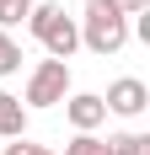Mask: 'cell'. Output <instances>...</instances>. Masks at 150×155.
Returning <instances> with one entry per match:
<instances>
[{
    "mask_svg": "<svg viewBox=\"0 0 150 155\" xmlns=\"http://www.w3.org/2000/svg\"><path fill=\"white\" fill-rule=\"evenodd\" d=\"M27 5H38V0H27Z\"/></svg>",
    "mask_w": 150,
    "mask_h": 155,
    "instance_id": "cell-15",
    "label": "cell"
},
{
    "mask_svg": "<svg viewBox=\"0 0 150 155\" xmlns=\"http://www.w3.org/2000/svg\"><path fill=\"white\" fill-rule=\"evenodd\" d=\"M80 48H91L97 59H113L123 43H129V16L113 5V0H86V16H80Z\"/></svg>",
    "mask_w": 150,
    "mask_h": 155,
    "instance_id": "cell-1",
    "label": "cell"
},
{
    "mask_svg": "<svg viewBox=\"0 0 150 155\" xmlns=\"http://www.w3.org/2000/svg\"><path fill=\"white\" fill-rule=\"evenodd\" d=\"M27 11H32L27 0H0V32H5V27H22V21H27Z\"/></svg>",
    "mask_w": 150,
    "mask_h": 155,
    "instance_id": "cell-10",
    "label": "cell"
},
{
    "mask_svg": "<svg viewBox=\"0 0 150 155\" xmlns=\"http://www.w3.org/2000/svg\"><path fill=\"white\" fill-rule=\"evenodd\" d=\"M5 155H32V139H27V134H22V139H11V144H5Z\"/></svg>",
    "mask_w": 150,
    "mask_h": 155,
    "instance_id": "cell-13",
    "label": "cell"
},
{
    "mask_svg": "<svg viewBox=\"0 0 150 155\" xmlns=\"http://www.w3.org/2000/svg\"><path fill=\"white\" fill-rule=\"evenodd\" d=\"M107 155H150V139L145 134H129V128H123V134H107Z\"/></svg>",
    "mask_w": 150,
    "mask_h": 155,
    "instance_id": "cell-8",
    "label": "cell"
},
{
    "mask_svg": "<svg viewBox=\"0 0 150 155\" xmlns=\"http://www.w3.org/2000/svg\"><path fill=\"white\" fill-rule=\"evenodd\" d=\"M64 96H70V64L64 59H38L27 75V91H22V107H59Z\"/></svg>",
    "mask_w": 150,
    "mask_h": 155,
    "instance_id": "cell-2",
    "label": "cell"
},
{
    "mask_svg": "<svg viewBox=\"0 0 150 155\" xmlns=\"http://www.w3.org/2000/svg\"><path fill=\"white\" fill-rule=\"evenodd\" d=\"M27 134V107H22V96L0 91V139H22Z\"/></svg>",
    "mask_w": 150,
    "mask_h": 155,
    "instance_id": "cell-5",
    "label": "cell"
},
{
    "mask_svg": "<svg viewBox=\"0 0 150 155\" xmlns=\"http://www.w3.org/2000/svg\"><path fill=\"white\" fill-rule=\"evenodd\" d=\"M32 155H54V150H48V144H32Z\"/></svg>",
    "mask_w": 150,
    "mask_h": 155,
    "instance_id": "cell-14",
    "label": "cell"
},
{
    "mask_svg": "<svg viewBox=\"0 0 150 155\" xmlns=\"http://www.w3.org/2000/svg\"><path fill=\"white\" fill-rule=\"evenodd\" d=\"M64 118H70L75 134H97L107 123V107H102L97 91H75V96H64Z\"/></svg>",
    "mask_w": 150,
    "mask_h": 155,
    "instance_id": "cell-4",
    "label": "cell"
},
{
    "mask_svg": "<svg viewBox=\"0 0 150 155\" xmlns=\"http://www.w3.org/2000/svg\"><path fill=\"white\" fill-rule=\"evenodd\" d=\"M43 48H48V59H64V64H70V54L80 48V32H75V21H70V16H59V27L43 38Z\"/></svg>",
    "mask_w": 150,
    "mask_h": 155,
    "instance_id": "cell-6",
    "label": "cell"
},
{
    "mask_svg": "<svg viewBox=\"0 0 150 155\" xmlns=\"http://www.w3.org/2000/svg\"><path fill=\"white\" fill-rule=\"evenodd\" d=\"M123 16H139V11H150V0H113Z\"/></svg>",
    "mask_w": 150,
    "mask_h": 155,
    "instance_id": "cell-12",
    "label": "cell"
},
{
    "mask_svg": "<svg viewBox=\"0 0 150 155\" xmlns=\"http://www.w3.org/2000/svg\"><path fill=\"white\" fill-rule=\"evenodd\" d=\"M64 155H107V144L97 139V134H75V139L64 144Z\"/></svg>",
    "mask_w": 150,
    "mask_h": 155,
    "instance_id": "cell-11",
    "label": "cell"
},
{
    "mask_svg": "<svg viewBox=\"0 0 150 155\" xmlns=\"http://www.w3.org/2000/svg\"><path fill=\"white\" fill-rule=\"evenodd\" d=\"M22 70V43H11V32H0V75Z\"/></svg>",
    "mask_w": 150,
    "mask_h": 155,
    "instance_id": "cell-9",
    "label": "cell"
},
{
    "mask_svg": "<svg viewBox=\"0 0 150 155\" xmlns=\"http://www.w3.org/2000/svg\"><path fill=\"white\" fill-rule=\"evenodd\" d=\"M102 107H107V112H118V118H139V112L150 107V86H145L139 75H123V80H113V86H107Z\"/></svg>",
    "mask_w": 150,
    "mask_h": 155,
    "instance_id": "cell-3",
    "label": "cell"
},
{
    "mask_svg": "<svg viewBox=\"0 0 150 155\" xmlns=\"http://www.w3.org/2000/svg\"><path fill=\"white\" fill-rule=\"evenodd\" d=\"M59 16H64V5H54V0H38V5H32V11H27V27H32V38L43 43L48 32L59 27Z\"/></svg>",
    "mask_w": 150,
    "mask_h": 155,
    "instance_id": "cell-7",
    "label": "cell"
}]
</instances>
